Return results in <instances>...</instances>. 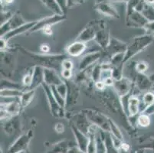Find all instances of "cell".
I'll return each mask as SVG.
<instances>
[{"label": "cell", "mask_w": 154, "mask_h": 153, "mask_svg": "<svg viewBox=\"0 0 154 153\" xmlns=\"http://www.w3.org/2000/svg\"><path fill=\"white\" fill-rule=\"evenodd\" d=\"M44 83V67L40 65H36L33 68L32 84L27 90H35L36 87Z\"/></svg>", "instance_id": "16"}, {"label": "cell", "mask_w": 154, "mask_h": 153, "mask_svg": "<svg viewBox=\"0 0 154 153\" xmlns=\"http://www.w3.org/2000/svg\"><path fill=\"white\" fill-rule=\"evenodd\" d=\"M49 46L48 45V44H43L41 45V50L42 51V52H45V53H47L49 51Z\"/></svg>", "instance_id": "46"}, {"label": "cell", "mask_w": 154, "mask_h": 153, "mask_svg": "<svg viewBox=\"0 0 154 153\" xmlns=\"http://www.w3.org/2000/svg\"><path fill=\"white\" fill-rule=\"evenodd\" d=\"M143 101L147 106L152 104L154 103V94L152 93H146L143 96Z\"/></svg>", "instance_id": "34"}, {"label": "cell", "mask_w": 154, "mask_h": 153, "mask_svg": "<svg viewBox=\"0 0 154 153\" xmlns=\"http://www.w3.org/2000/svg\"><path fill=\"white\" fill-rule=\"evenodd\" d=\"M0 45H1V50H4L7 47V41L5 40L3 38H1Z\"/></svg>", "instance_id": "45"}, {"label": "cell", "mask_w": 154, "mask_h": 153, "mask_svg": "<svg viewBox=\"0 0 154 153\" xmlns=\"http://www.w3.org/2000/svg\"><path fill=\"white\" fill-rule=\"evenodd\" d=\"M127 48V44L115 38L111 37L108 46L105 49L106 55L109 58H111L113 56L119 53H125Z\"/></svg>", "instance_id": "11"}, {"label": "cell", "mask_w": 154, "mask_h": 153, "mask_svg": "<svg viewBox=\"0 0 154 153\" xmlns=\"http://www.w3.org/2000/svg\"><path fill=\"white\" fill-rule=\"evenodd\" d=\"M56 1L58 3V5H60L64 13H65L67 8H68V7H67V0H56Z\"/></svg>", "instance_id": "41"}, {"label": "cell", "mask_w": 154, "mask_h": 153, "mask_svg": "<svg viewBox=\"0 0 154 153\" xmlns=\"http://www.w3.org/2000/svg\"><path fill=\"white\" fill-rule=\"evenodd\" d=\"M44 89V92L45 93L46 97L48 100V103L50 106V110L53 116L58 118H61L64 116V109L61 107L59 104L58 103L57 100L54 98L53 93L51 91V87L49 85L46 84L45 83H43L41 85Z\"/></svg>", "instance_id": "3"}, {"label": "cell", "mask_w": 154, "mask_h": 153, "mask_svg": "<svg viewBox=\"0 0 154 153\" xmlns=\"http://www.w3.org/2000/svg\"><path fill=\"white\" fill-rule=\"evenodd\" d=\"M97 11L103 15L113 19H120V14L109 0H97L94 5Z\"/></svg>", "instance_id": "7"}, {"label": "cell", "mask_w": 154, "mask_h": 153, "mask_svg": "<svg viewBox=\"0 0 154 153\" xmlns=\"http://www.w3.org/2000/svg\"><path fill=\"white\" fill-rule=\"evenodd\" d=\"M50 87H51V89L53 93V95H54V98H55V99L57 100L58 103L61 106V108L64 109V107L66 106V99H64V98H63L62 96L59 94V93H58V90H57L56 86H54V85H51V86Z\"/></svg>", "instance_id": "29"}, {"label": "cell", "mask_w": 154, "mask_h": 153, "mask_svg": "<svg viewBox=\"0 0 154 153\" xmlns=\"http://www.w3.org/2000/svg\"><path fill=\"white\" fill-rule=\"evenodd\" d=\"M147 64H146L145 62H143V61H141V62H139L137 63V64H136V71H137V72L139 73H143L144 71H146V69H147Z\"/></svg>", "instance_id": "37"}, {"label": "cell", "mask_w": 154, "mask_h": 153, "mask_svg": "<svg viewBox=\"0 0 154 153\" xmlns=\"http://www.w3.org/2000/svg\"><path fill=\"white\" fill-rule=\"evenodd\" d=\"M120 148H122L124 151H127L129 149H130V145L127 144V143H121V145H120Z\"/></svg>", "instance_id": "47"}, {"label": "cell", "mask_w": 154, "mask_h": 153, "mask_svg": "<svg viewBox=\"0 0 154 153\" xmlns=\"http://www.w3.org/2000/svg\"><path fill=\"white\" fill-rule=\"evenodd\" d=\"M36 22H37V21H36V22H26V24L21 25V26H19L17 29H14V30L11 31V32H8L6 35H5L2 38H3L5 40L9 41V39L12 38L16 37V36L19 35H22V34L25 33V32H29L32 28L34 27L35 25L36 24Z\"/></svg>", "instance_id": "17"}, {"label": "cell", "mask_w": 154, "mask_h": 153, "mask_svg": "<svg viewBox=\"0 0 154 153\" xmlns=\"http://www.w3.org/2000/svg\"><path fill=\"white\" fill-rule=\"evenodd\" d=\"M57 90L59 93V94L62 96L63 98L66 99L67 94H68V86L65 82H63L62 84H59L58 86H56Z\"/></svg>", "instance_id": "33"}, {"label": "cell", "mask_w": 154, "mask_h": 153, "mask_svg": "<svg viewBox=\"0 0 154 153\" xmlns=\"http://www.w3.org/2000/svg\"><path fill=\"white\" fill-rule=\"evenodd\" d=\"M67 86H68V94H67L66 97V106L68 104H70L71 103H75V101L77 100V98L78 96V88L76 87L75 84H69L68 85V83L66 82Z\"/></svg>", "instance_id": "20"}, {"label": "cell", "mask_w": 154, "mask_h": 153, "mask_svg": "<svg viewBox=\"0 0 154 153\" xmlns=\"http://www.w3.org/2000/svg\"><path fill=\"white\" fill-rule=\"evenodd\" d=\"M93 136H91V139L89 140V143L88 145V148H87V153H95L96 148H95V141L94 139H93Z\"/></svg>", "instance_id": "35"}, {"label": "cell", "mask_w": 154, "mask_h": 153, "mask_svg": "<svg viewBox=\"0 0 154 153\" xmlns=\"http://www.w3.org/2000/svg\"><path fill=\"white\" fill-rule=\"evenodd\" d=\"M103 20H100L98 22L91 21L78 35L76 41L86 43V42L90 41L91 40H94L97 32L100 27V25L103 24Z\"/></svg>", "instance_id": "4"}, {"label": "cell", "mask_w": 154, "mask_h": 153, "mask_svg": "<svg viewBox=\"0 0 154 153\" xmlns=\"http://www.w3.org/2000/svg\"><path fill=\"white\" fill-rule=\"evenodd\" d=\"M54 129H55V131L57 133H62L64 132V125L60 123H56L55 126H54Z\"/></svg>", "instance_id": "43"}, {"label": "cell", "mask_w": 154, "mask_h": 153, "mask_svg": "<svg viewBox=\"0 0 154 153\" xmlns=\"http://www.w3.org/2000/svg\"><path fill=\"white\" fill-rule=\"evenodd\" d=\"M73 67H74V65H73L72 61L68 60V59H65L62 61V64H61L62 70H72Z\"/></svg>", "instance_id": "38"}, {"label": "cell", "mask_w": 154, "mask_h": 153, "mask_svg": "<svg viewBox=\"0 0 154 153\" xmlns=\"http://www.w3.org/2000/svg\"><path fill=\"white\" fill-rule=\"evenodd\" d=\"M113 88L117 92V94L120 98L124 97L130 94L132 88V82L127 78H123L120 80L114 81L113 85Z\"/></svg>", "instance_id": "12"}, {"label": "cell", "mask_w": 154, "mask_h": 153, "mask_svg": "<svg viewBox=\"0 0 154 153\" xmlns=\"http://www.w3.org/2000/svg\"><path fill=\"white\" fill-rule=\"evenodd\" d=\"M40 1H41V2H42V3H43V2H44V0H40Z\"/></svg>", "instance_id": "52"}, {"label": "cell", "mask_w": 154, "mask_h": 153, "mask_svg": "<svg viewBox=\"0 0 154 153\" xmlns=\"http://www.w3.org/2000/svg\"><path fill=\"white\" fill-rule=\"evenodd\" d=\"M110 2H125V3H127L128 0H109Z\"/></svg>", "instance_id": "50"}, {"label": "cell", "mask_w": 154, "mask_h": 153, "mask_svg": "<svg viewBox=\"0 0 154 153\" xmlns=\"http://www.w3.org/2000/svg\"><path fill=\"white\" fill-rule=\"evenodd\" d=\"M86 118L90 121L93 123V124L97 125L98 127L107 130H110V123H109V119L107 116H104L102 113H97V112L91 110V109H86Z\"/></svg>", "instance_id": "9"}, {"label": "cell", "mask_w": 154, "mask_h": 153, "mask_svg": "<svg viewBox=\"0 0 154 153\" xmlns=\"http://www.w3.org/2000/svg\"><path fill=\"white\" fill-rule=\"evenodd\" d=\"M150 41L151 38L148 35L134 38L132 41L127 44V48L125 52V56H124V64L127 63L134 56L141 52L150 43Z\"/></svg>", "instance_id": "2"}, {"label": "cell", "mask_w": 154, "mask_h": 153, "mask_svg": "<svg viewBox=\"0 0 154 153\" xmlns=\"http://www.w3.org/2000/svg\"><path fill=\"white\" fill-rule=\"evenodd\" d=\"M109 123H110V128L111 130L112 133H113V136H115L118 139L122 140L123 139V134L120 132V129L118 128V126L115 124V123L112 121V120L109 119Z\"/></svg>", "instance_id": "30"}, {"label": "cell", "mask_w": 154, "mask_h": 153, "mask_svg": "<svg viewBox=\"0 0 154 153\" xmlns=\"http://www.w3.org/2000/svg\"><path fill=\"white\" fill-rule=\"evenodd\" d=\"M71 128H72L75 135L76 136L77 139H78V143H79L80 147L82 148V149L83 150V151H87V148H88V143H89L88 139L86 138V137L80 132V130H78V129H77V127H75V126L72 125V126H71Z\"/></svg>", "instance_id": "21"}, {"label": "cell", "mask_w": 154, "mask_h": 153, "mask_svg": "<svg viewBox=\"0 0 154 153\" xmlns=\"http://www.w3.org/2000/svg\"><path fill=\"white\" fill-rule=\"evenodd\" d=\"M143 1L147 4H154V0H143Z\"/></svg>", "instance_id": "51"}, {"label": "cell", "mask_w": 154, "mask_h": 153, "mask_svg": "<svg viewBox=\"0 0 154 153\" xmlns=\"http://www.w3.org/2000/svg\"><path fill=\"white\" fill-rule=\"evenodd\" d=\"M126 22L129 27L143 28L149 21L146 19L141 12H137L135 9H131L127 11Z\"/></svg>", "instance_id": "6"}, {"label": "cell", "mask_w": 154, "mask_h": 153, "mask_svg": "<svg viewBox=\"0 0 154 153\" xmlns=\"http://www.w3.org/2000/svg\"><path fill=\"white\" fill-rule=\"evenodd\" d=\"M87 49L85 43L82 41H75L74 43L70 44L67 49V52L71 57H78L83 54Z\"/></svg>", "instance_id": "18"}, {"label": "cell", "mask_w": 154, "mask_h": 153, "mask_svg": "<svg viewBox=\"0 0 154 153\" xmlns=\"http://www.w3.org/2000/svg\"><path fill=\"white\" fill-rule=\"evenodd\" d=\"M35 90H25L22 96L19 97V102L22 108H25L32 102V99L34 97Z\"/></svg>", "instance_id": "22"}, {"label": "cell", "mask_w": 154, "mask_h": 153, "mask_svg": "<svg viewBox=\"0 0 154 153\" xmlns=\"http://www.w3.org/2000/svg\"><path fill=\"white\" fill-rule=\"evenodd\" d=\"M110 38L111 37L110 35V32L107 31V25L103 22V24L100 25V27L97 30V32L94 41L102 49L105 50L108 46L109 43H110Z\"/></svg>", "instance_id": "13"}, {"label": "cell", "mask_w": 154, "mask_h": 153, "mask_svg": "<svg viewBox=\"0 0 154 153\" xmlns=\"http://www.w3.org/2000/svg\"><path fill=\"white\" fill-rule=\"evenodd\" d=\"M82 2H83V0H67V7L68 8H72L74 6L81 5Z\"/></svg>", "instance_id": "39"}, {"label": "cell", "mask_w": 154, "mask_h": 153, "mask_svg": "<svg viewBox=\"0 0 154 153\" xmlns=\"http://www.w3.org/2000/svg\"><path fill=\"white\" fill-rule=\"evenodd\" d=\"M102 54L100 51H92V52L88 53V54L84 56L79 63V67L78 69L80 71H82L84 70L87 69L88 67L94 65L96 64L97 61H98L101 58Z\"/></svg>", "instance_id": "14"}, {"label": "cell", "mask_w": 154, "mask_h": 153, "mask_svg": "<svg viewBox=\"0 0 154 153\" xmlns=\"http://www.w3.org/2000/svg\"><path fill=\"white\" fill-rule=\"evenodd\" d=\"M146 19L148 21L153 22L154 20V4L144 3L143 8L141 12Z\"/></svg>", "instance_id": "25"}, {"label": "cell", "mask_w": 154, "mask_h": 153, "mask_svg": "<svg viewBox=\"0 0 154 153\" xmlns=\"http://www.w3.org/2000/svg\"><path fill=\"white\" fill-rule=\"evenodd\" d=\"M26 53L34 59L38 63V65L43 67H48L51 69H58L61 67L62 61L67 59L66 56L64 54H52V55H41V54H32L26 50Z\"/></svg>", "instance_id": "1"}, {"label": "cell", "mask_w": 154, "mask_h": 153, "mask_svg": "<svg viewBox=\"0 0 154 153\" xmlns=\"http://www.w3.org/2000/svg\"><path fill=\"white\" fill-rule=\"evenodd\" d=\"M13 14L11 13L10 12H1V25L6 22L9 19L12 18Z\"/></svg>", "instance_id": "36"}, {"label": "cell", "mask_w": 154, "mask_h": 153, "mask_svg": "<svg viewBox=\"0 0 154 153\" xmlns=\"http://www.w3.org/2000/svg\"><path fill=\"white\" fill-rule=\"evenodd\" d=\"M148 82H149V81L143 73L137 72V73H136L135 86L137 87L140 90H146V87H148Z\"/></svg>", "instance_id": "23"}, {"label": "cell", "mask_w": 154, "mask_h": 153, "mask_svg": "<svg viewBox=\"0 0 154 153\" xmlns=\"http://www.w3.org/2000/svg\"><path fill=\"white\" fill-rule=\"evenodd\" d=\"M61 75L64 79H70L72 77V70H62Z\"/></svg>", "instance_id": "40"}, {"label": "cell", "mask_w": 154, "mask_h": 153, "mask_svg": "<svg viewBox=\"0 0 154 153\" xmlns=\"http://www.w3.org/2000/svg\"><path fill=\"white\" fill-rule=\"evenodd\" d=\"M94 86L97 89L103 90L105 88V87H106V85H105V84L103 81H97V82L94 83Z\"/></svg>", "instance_id": "42"}, {"label": "cell", "mask_w": 154, "mask_h": 153, "mask_svg": "<svg viewBox=\"0 0 154 153\" xmlns=\"http://www.w3.org/2000/svg\"><path fill=\"white\" fill-rule=\"evenodd\" d=\"M104 84L106 85V87H111L113 85V83H114V80H113V78H109L105 80L104 81Z\"/></svg>", "instance_id": "44"}, {"label": "cell", "mask_w": 154, "mask_h": 153, "mask_svg": "<svg viewBox=\"0 0 154 153\" xmlns=\"http://www.w3.org/2000/svg\"><path fill=\"white\" fill-rule=\"evenodd\" d=\"M26 23V22L24 20L23 17L21 15L20 12H15V13L13 14L11 19H9V20L4 24L1 25V29H0V35H1V38L3 37L8 32L17 29L19 26Z\"/></svg>", "instance_id": "5"}, {"label": "cell", "mask_w": 154, "mask_h": 153, "mask_svg": "<svg viewBox=\"0 0 154 153\" xmlns=\"http://www.w3.org/2000/svg\"><path fill=\"white\" fill-rule=\"evenodd\" d=\"M25 90L19 89L1 90V97H20Z\"/></svg>", "instance_id": "26"}, {"label": "cell", "mask_w": 154, "mask_h": 153, "mask_svg": "<svg viewBox=\"0 0 154 153\" xmlns=\"http://www.w3.org/2000/svg\"><path fill=\"white\" fill-rule=\"evenodd\" d=\"M32 75H33V69L29 73H27L26 75L23 77L22 79V84H23L24 87H26V89L29 87L32 84Z\"/></svg>", "instance_id": "32"}, {"label": "cell", "mask_w": 154, "mask_h": 153, "mask_svg": "<svg viewBox=\"0 0 154 153\" xmlns=\"http://www.w3.org/2000/svg\"><path fill=\"white\" fill-rule=\"evenodd\" d=\"M43 4L56 15H64V12L56 0H44Z\"/></svg>", "instance_id": "24"}, {"label": "cell", "mask_w": 154, "mask_h": 153, "mask_svg": "<svg viewBox=\"0 0 154 153\" xmlns=\"http://www.w3.org/2000/svg\"><path fill=\"white\" fill-rule=\"evenodd\" d=\"M2 89H19L23 90V87L15 82H12L10 80L2 78L1 80V90Z\"/></svg>", "instance_id": "27"}, {"label": "cell", "mask_w": 154, "mask_h": 153, "mask_svg": "<svg viewBox=\"0 0 154 153\" xmlns=\"http://www.w3.org/2000/svg\"><path fill=\"white\" fill-rule=\"evenodd\" d=\"M51 26H49V27H47V28H45V29H43V32H45V34H46V35H51V33H52V31H51Z\"/></svg>", "instance_id": "48"}, {"label": "cell", "mask_w": 154, "mask_h": 153, "mask_svg": "<svg viewBox=\"0 0 154 153\" xmlns=\"http://www.w3.org/2000/svg\"><path fill=\"white\" fill-rule=\"evenodd\" d=\"M66 20V16L64 15H54L51 16H48L40 20L37 21L35 26L29 31V32H35L39 30H43L44 29L47 27H49L53 25L58 23V22H63V21Z\"/></svg>", "instance_id": "8"}, {"label": "cell", "mask_w": 154, "mask_h": 153, "mask_svg": "<svg viewBox=\"0 0 154 153\" xmlns=\"http://www.w3.org/2000/svg\"><path fill=\"white\" fill-rule=\"evenodd\" d=\"M19 98L15 101L8 103H1V119L15 116L19 114L22 109Z\"/></svg>", "instance_id": "10"}, {"label": "cell", "mask_w": 154, "mask_h": 153, "mask_svg": "<svg viewBox=\"0 0 154 153\" xmlns=\"http://www.w3.org/2000/svg\"><path fill=\"white\" fill-rule=\"evenodd\" d=\"M137 121H138V124L142 127H147L150 124V120H149V116L146 114H143V113L138 117Z\"/></svg>", "instance_id": "31"}, {"label": "cell", "mask_w": 154, "mask_h": 153, "mask_svg": "<svg viewBox=\"0 0 154 153\" xmlns=\"http://www.w3.org/2000/svg\"><path fill=\"white\" fill-rule=\"evenodd\" d=\"M44 82L49 86L51 85L58 86L59 84H62L64 81L58 75L56 70L44 67Z\"/></svg>", "instance_id": "15"}, {"label": "cell", "mask_w": 154, "mask_h": 153, "mask_svg": "<svg viewBox=\"0 0 154 153\" xmlns=\"http://www.w3.org/2000/svg\"><path fill=\"white\" fill-rule=\"evenodd\" d=\"M102 71L101 64H95L94 65L93 71L91 73V79L94 83L100 81V74Z\"/></svg>", "instance_id": "28"}, {"label": "cell", "mask_w": 154, "mask_h": 153, "mask_svg": "<svg viewBox=\"0 0 154 153\" xmlns=\"http://www.w3.org/2000/svg\"><path fill=\"white\" fill-rule=\"evenodd\" d=\"M13 2V0H1V3L5 4V5H10Z\"/></svg>", "instance_id": "49"}, {"label": "cell", "mask_w": 154, "mask_h": 153, "mask_svg": "<svg viewBox=\"0 0 154 153\" xmlns=\"http://www.w3.org/2000/svg\"><path fill=\"white\" fill-rule=\"evenodd\" d=\"M140 109V100L134 95H131L128 99L127 104V113L131 117L136 116L138 113Z\"/></svg>", "instance_id": "19"}]
</instances>
